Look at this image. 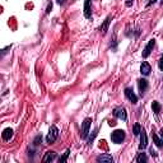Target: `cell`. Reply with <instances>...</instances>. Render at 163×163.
Listing matches in <instances>:
<instances>
[{
	"mask_svg": "<svg viewBox=\"0 0 163 163\" xmlns=\"http://www.w3.org/2000/svg\"><path fill=\"white\" fill-rule=\"evenodd\" d=\"M55 158H56V153L52 152V151H49V152H46V154L43 155L42 161L43 162H51V161H54Z\"/></svg>",
	"mask_w": 163,
	"mask_h": 163,
	"instance_id": "obj_12",
	"label": "cell"
},
{
	"mask_svg": "<svg viewBox=\"0 0 163 163\" xmlns=\"http://www.w3.org/2000/svg\"><path fill=\"white\" fill-rule=\"evenodd\" d=\"M97 162L112 163L113 162V158H112V155H110V154H102V155H98V157H97Z\"/></svg>",
	"mask_w": 163,
	"mask_h": 163,
	"instance_id": "obj_13",
	"label": "cell"
},
{
	"mask_svg": "<svg viewBox=\"0 0 163 163\" xmlns=\"http://www.w3.org/2000/svg\"><path fill=\"white\" fill-rule=\"evenodd\" d=\"M3 139L4 140H9L13 136V129H10V127H6V129H4V131H3Z\"/></svg>",
	"mask_w": 163,
	"mask_h": 163,
	"instance_id": "obj_14",
	"label": "cell"
},
{
	"mask_svg": "<svg viewBox=\"0 0 163 163\" xmlns=\"http://www.w3.org/2000/svg\"><path fill=\"white\" fill-rule=\"evenodd\" d=\"M125 96H126V98L131 102L133 105H135L136 102H138V97H136V94L134 93V91L131 88H126L125 89Z\"/></svg>",
	"mask_w": 163,
	"mask_h": 163,
	"instance_id": "obj_6",
	"label": "cell"
},
{
	"mask_svg": "<svg viewBox=\"0 0 163 163\" xmlns=\"http://www.w3.org/2000/svg\"><path fill=\"white\" fill-rule=\"evenodd\" d=\"M140 131H142V126L139 125V124H135L133 127V133H134V135H140Z\"/></svg>",
	"mask_w": 163,
	"mask_h": 163,
	"instance_id": "obj_18",
	"label": "cell"
},
{
	"mask_svg": "<svg viewBox=\"0 0 163 163\" xmlns=\"http://www.w3.org/2000/svg\"><path fill=\"white\" fill-rule=\"evenodd\" d=\"M133 1H134V0H127V1H126V5H127V6H131V5H133Z\"/></svg>",
	"mask_w": 163,
	"mask_h": 163,
	"instance_id": "obj_26",
	"label": "cell"
},
{
	"mask_svg": "<svg viewBox=\"0 0 163 163\" xmlns=\"http://www.w3.org/2000/svg\"><path fill=\"white\" fill-rule=\"evenodd\" d=\"M91 125H92V119H91V117L84 119V121L82 122V127H80V136H82V139H87L89 129H91Z\"/></svg>",
	"mask_w": 163,
	"mask_h": 163,
	"instance_id": "obj_2",
	"label": "cell"
},
{
	"mask_svg": "<svg viewBox=\"0 0 163 163\" xmlns=\"http://www.w3.org/2000/svg\"><path fill=\"white\" fill-rule=\"evenodd\" d=\"M154 46H155V40H154V38H152V40H149V42L145 46V49L143 50L142 56L144 57V59H146V57H148L152 54V51H153V49H154Z\"/></svg>",
	"mask_w": 163,
	"mask_h": 163,
	"instance_id": "obj_4",
	"label": "cell"
},
{
	"mask_svg": "<svg viewBox=\"0 0 163 163\" xmlns=\"http://www.w3.org/2000/svg\"><path fill=\"white\" fill-rule=\"evenodd\" d=\"M51 9H52V4L50 3L49 6H47V10H46V13H50V12H51Z\"/></svg>",
	"mask_w": 163,
	"mask_h": 163,
	"instance_id": "obj_24",
	"label": "cell"
},
{
	"mask_svg": "<svg viewBox=\"0 0 163 163\" xmlns=\"http://www.w3.org/2000/svg\"><path fill=\"white\" fill-rule=\"evenodd\" d=\"M41 142H42V136H41V135H37L36 138H34V140H33V144H34V145H38Z\"/></svg>",
	"mask_w": 163,
	"mask_h": 163,
	"instance_id": "obj_21",
	"label": "cell"
},
{
	"mask_svg": "<svg viewBox=\"0 0 163 163\" xmlns=\"http://www.w3.org/2000/svg\"><path fill=\"white\" fill-rule=\"evenodd\" d=\"M97 133H98V129H94V130H93V134H92V135L89 136V139H88V143H89V144H92V142L94 140L96 135H97Z\"/></svg>",
	"mask_w": 163,
	"mask_h": 163,
	"instance_id": "obj_20",
	"label": "cell"
},
{
	"mask_svg": "<svg viewBox=\"0 0 163 163\" xmlns=\"http://www.w3.org/2000/svg\"><path fill=\"white\" fill-rule=\"evenodd\" d=\"M125 131L121 129H117L115 130V131L111 134V139H112V142L115 143V144H121V143L125 140Z\"/></svg>",
	"mask_w": 163,
	"mask_h": 163,
	"instance_id": "obj_3",
	"label": "cell"
},
{
	"mask_svg": "<svg viewBox=\"0 0 163 163\" xmlns=\"http://www.w3.org/2000/svg\"><path fill=\"white\" fill-rule=\"evenodd\" d=\"M152 138H153V142H154V144L157 145V146H162V145H163L162 139L159 138L158 135H155V134H153V133H152Z\"/></svg>",
	"mask_w": 163,
	"mask_h": 163,
	"instance_id": "obj_16",
	"label": "cell"
},
{
	"mask_svg": "<svg viewBox=\"0 0 163 163\" xmlns=\"http://www.w3.org/2000/svg\"><path fill=\"white\" fill-rule=\"evenodd\" d=\"M113 115H115V116H116V117H119V119L124 120V121H126V119H127L126 110H125V108H122V107L115 108V110H113Z\"/></svg>",
	"mask_w": 163,
	"mask_h": 163,
	"instance_id": "obj_7",
	"label": "cell"
},
{
	"mask_svg": "<svg viewBox=\"0 0 163 163\" xmlns=\"http://www.w3.org/2000/svg\"><path fill=\"white\" fill-rule=\"evenodd\" d=\"M111 19H112V15H108V17L103 21V23L101 24L100 31H101L102 34H106V32L108 31V27H110V23H111Z\"/></svg>",
	"mask_w": 163,
	"mask_h": 163,
	"instance_id": "obj_8",
	"label": "cell"
},
{
	"mask_svg": "<svg viewBox=\"0 0 163 163\" xmlns=\"http://www.w3.org/2000/svg\"><path fill=\"white\" fill-rule=\"evenodd\" d=\"M69 154H70V151H69V149H68V151H66V152H65V153H64V154L61 155V157L59 158V162H60V163H64V162L66 161V159H68Z\"/></svg>",
	"mask_w": 163,
	"mask_h": 163,
	"instance_id": "obj_19",
	"label": "cell"
},
{
	"mask_svg": "<svg viewBox=\"0 0 163 163\" xmlns=\"http://www.w3.org/2000/svg\"><path fill=\"white\" fill-rule=\"evenodd\" d=\"M138 87H139V91L140 93H142V96L144 94V92L146 91V88H148V82L145 80V79H139L138 80Z\"/></svg>",
	"mask_w": 163,
	"mask_h": 163,
	"instance_id": "obj_11",
	"label": "cell"
},
{
	"mask_svg": "<svg viewBox=\"0 0 163 163\" xmlns=\"http://www.w3.org/2000/svg\"><path fill=\"white\" fill-rule=\"evenodd\" d=\"M151 70H152V68H151V65H149L146 61H143L142 63V65H140V73H142L143 75H149L151 74Z\"/></svg>",
	"mask_w": 163,
	"mask_h": 163,
	"instance_id": "obj_10",
	"label": "cell"
},
{
	"mask_svg": "<svg viewBox=\"0 0 163 163\" xmlns=\"http://www.w3.org/2000/svg\"><path fill=\"white\" fill-rule=\"evenodd\" d=\"M57 138H59V129H57L55 125H52L50 127L49 134H47V136H46V143L47 144H54L57 140Z\"/></svg>",
	"mask_w": 163,
	"mask_h": 163,
	"instance_id": "obj_1",
	"label": "cell"
},
{
	"mask_svg": "<svg viewBox=\"0 0 163 163\" xmlns=\"http://www.w3.org/2000/svg\"><path fill=\"white\" fill-rule=\"evenodd\" d=\"M146 146H148V136H146L145 130L142 129V131H140V144H139V149H140V151H144Z\"/></svg>",
	"mask_w": 163,
	"mask_h": 163,
	"instance_id": "obj_5",
	"label": "cell"
},
{
	"mask_svg": "<svg viewBox=\"0 0 163 163\" xmlns=\"http://www.w3.org/2000/svg\"><path fill=\"white\" fill-rule=\"evenodd\" d=\"M151 154H152V155H154V157H157V153H155V151H153V148L151 149Z\"/></svg>",
	"mask_w": 163,
	"mask_h": 163,
	"instance_id": "obj_27",
	"label": "cell"
},
{
	"mask_svg": "<svg viewBox=\"0 0 163 163\" xmlns=\"http://www.w3.org/2000/svg\"><path fill=\"white\" fill-rule=\"evenodd\" d=\"M57 3H59V4H64V3H65V0H56Z\"/></svg>",
	"mask_w": 163,
	"mask_h": 163,
	"instance_id": "obj_28",
	"label": "cell"
},
{
	"mask_svg": "<svg viewBox=\"0 0 163 163\" xmlns=\"http://www.w3.org/2000/svg\"><path fill=\"white\" fill-rule=\"evenodd\" d=\"M135 161L139 162V163H143V162H146V161H148V157H146L145 153H139V154L136 155Z\"/></svg>",
	"mask_w": 163,
	"mask_h": 163,
	"instance_id": "obj_15",
	"label": "cell"
},
{
	"mask_svg": "<svg viewBox=\"0 0 163 163\" xmlns=\"http://www.w3.org/2000/svg\"><path fill=\"white\" fill-rule=\"evenodd\" d=\"M152 108H153V112H154L155 115H158L159 112H161V105H159L157 101H154V102H153Z\"/></svg>",
	"mask_w": 163,
	"mask_h": 163,
	"instance_id": "obj_17",
	"label": "cell"
},
{
	"mask_svg": "<svg viewBox=\"0 0 163 163\" xmlns=\"http://www.w3.org/2000/svg\"><path fill=\"white\" fill-rule=\"evenodd\" d=\"M158 66H159V69L163 72V55H162V57L159 59V61H158Z\"/></svg>",
	"mask_w": 163,
	"mask_h": 163,
	"instance_id": "obj_22",
	"label": "cell"
},
{
	"mask_svg": "<svg viewBox=\"0 0 163 163\" xmlns=\"http://www.w3.org/2000/svg\"><path fill=\"white\" fill-rule=\"evenodd\" d=\"M159 138H161L162 142H163V127H162L161 130H159Z\"/></svg>",
	"mask_w": 163,
	"mask_h": 163,
	"instance_id": "obj_25",
	"label": "cell"
},
{
	"mask_svg": "<svg viewBox=\"0 0 163 163\" xmlns=\"http://www.w3.org/2000/svg\"><path fill=\"white\" fill-rule=\"evenodd\" d=\"M84 15L85 18L92 17V0H85L84 1Z\"/></svg>",
	"mask_w": 163,
	"mask_h": 163,
	"instance_id": "obj_9",
	"label": "cell"
},
{
	"mask_svg": "<svg viewBox=\"0 0 163 163\" xmlns=\"http://www.w3.org/2000/svg\"><path fill=\"white\" fill-rule=\"evenodd\" d=\"M154 3H157V0H149V3L146 4V6H151L152 4H154Z\"/></svg>",
	"mask_w": 163,
	"mask_h": 163,
	"instance_id": "obj_23",
	"label": "cell"
}]
</instances>
